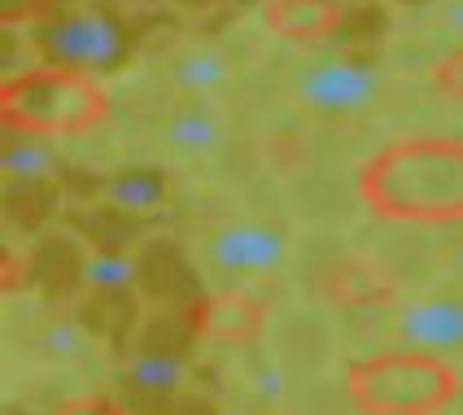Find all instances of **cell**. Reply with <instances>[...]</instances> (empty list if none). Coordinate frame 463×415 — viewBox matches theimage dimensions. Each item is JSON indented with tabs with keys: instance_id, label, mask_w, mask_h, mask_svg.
Masks as SVG:
<instances>
[{
	"instance_id": "23",
	"label": "cell",
	"mask_w": 463,
	"mask_h": 415,
	"mask_svg": "<svg viewBox=\"0 0 463 415\" xmlns=\"http://www.w3.org/2000/svg\"><path fill=\"white\" fill-rule=\"evenodd\" d=\"M57 415H128V407L114 393H83L75 402H66Z\"/></svg>"
},
{
	"instance_id": "8",
	"label": "cell",
	"mask_w": 463,
	"mask_h": 415,
	"mask_svg": "<svg viewBox=\"0 0 463 415\" xmlns=\"http://www.w3.org/2000/svg\"><path fill=\"white\" fill-rule=\"evenodd\" d=\"M393 337L402 350L424 354H463V293H433L407 302L393 315Z\"/></svg>"
},
{
	"instance_id": "15",
	"label": "cell",
	"mask_w": 463,
	"mask_h": 415,
	"mask_svg": "<svg viewBox=\"0 0 463 415\" xmlns=\"http://www.w3.org/2000/svg\"><path fill=\"white\" fill-rule=\"evenodd\" d=\"M341 18H345L341 0H267L262 5V23L280 40H302V44L333 35Z\"/></svg>"
},
{
	"instance_id": "12",
	"label": "cell",
	"mask_w": 463,
	"mask_h": 415,
	"mask_svg": "<svg viewBox=\"0 0 463 415\" xmlns=\"http://www.w3.org/2000/svg\"><path fill=\"white\" fill-rule=\"evenodd\" d=\"M223 136H228V123L210 97H188L162 118V140L180 157H210L223 145Z\"/></svg>"
},
{
	"instance_id": "6",
	"label": "cell",
	"mask_w": 463,
	"mask_h": 415,
	"mask_svg": "<svg viewBox=\"0 0 463 415\" xmlns=\"http://www.w3.org/2000/svg\"><path fill=\"white\" fill-rule=\"evenodd\" d=\"M197 333L193 311H162L145 324V333L131 341V359L123 367V390L145 402L175 398L188 372V341Z\"/></svg>"
},
{
	"instance_id": "22",
	"label": "cell",
	"mask_w": 463,
	"mask_h": 415,
	"mask_svg": "<svg viewBox=\"0 0 463 415\" xmlns=\"http://www.w3.org/2000/svg\"><path fill=\"white\" fill-rule=\"evenodd\" d=\"M433 83H438L446 97H455V101H463V49L450 52V57H441V61H433Z\"/></svg>"
},
{
	"instance_id": "25",
	"label": "cell",
	"mask_w": 463,
	"mask_h": 415,
	"mask_svg": "<svg viewBox=\"0 0 463 415\" xmlns=\"http://www.w3.org/2000/svg\"><path fill=\"white\" fill-rule=\"evenodd\" d=\"M446 254H450V267L463 276V236H459V241H450V250H446Z\"/></svg>"
},
{
	"instance_id": "27",
	"label": "cell",
	"mask_w": 463,
	"mask_h": 415,
	"mask_svg": "<svg viewBox=\"0 0 463 415\" xmlns=\"http://www.w3.org/2000/svg\"><path fill=\"white\" fill-rule=\"evenodd\" d=\"M136 5H149V0H136Z\"/></svg>"
},
{
	"instance_id": "5",
	"label": "cell",
	"mask_w": 463,
	"mask_h": 415,
	"mask_svg": "<svg viewBox=\"0 0 463 415\" xmlns=\"http://www.w3.org/2000/svg\"><path fill=\"white\" fill-rule=\"evenodd\" d=\"M293 101L302 105L315 118H359L385 92V75L372 57L359 52H324L302 61L293 75Z\"/></svg>"
},
{
	"instance_id": "16",
	"label": "cell",
	"mask_w": 463,
	"mask_h": 415,
	"mask_svg": "<svg viewBox=\"0 0 463 415\" xmlns=\"http://www.w3.org/2000/svg\"><path fill=\"white\" fill-rule=\"evenodd\" d=\"M52 171H57V149L49 145V136H31V131L9 127L5 154H0V175H5V188H14V184L52 180Z\"/></svg>"
},
{
	"instance_id": "17",
	"label": "cell",
	"mask_w": 463,
	"mask_h": 415,
	"mask_svg": "<svg viewBox=\"0 0 463 415\" xmlns=\"http://www.w3.org/2000/svg\"><path fill=\"white\" fill-rule=\"evenodd\" d=\"M31 350H35L44 363H83V359H92V350H97V333H92L83 319L57 315V319H44V324L31 333Z\"/></svg>"
},
{
	"instance_id": "19",
	"label": "cell",
	"mask_w": 463,
	"mask_h": 415,
	"mask_svg": "<svg viewBox=\"0 0 463 415\" xmlns=\"http://www.w3.org/2000/svg\"><path fill=\"white\" fill-rule=\"evenodd\" d=\"M328 288H333L345 307H385V302H393L389 280L372 267V262H363V259L341 262L333 276H328Z\"/></svg>"
},
{
	"instance_id": "3",
	"label": "cell",
	"mask_w": 463,
	"mask_h": 415,
	"mask_svg": "<svg viewBox=\"0 0 463 415\" xmlns=\"http://www.w3.org/2000/svg\"><path fill=\"white\" fill-rule=\"evenodd\" d=\"M455 393V367L424 350H385L350 367V398L363 415H433Z\"/></svg>"
},
{
	"instance_id": "13",
	"label": "cell",
	"mask_w": 463,
	"mask_h": 415,
	"mask_svg": "<svg viewBox=\"0 0 463 415\" xmlns=\"http://www.w3.org/2000/svg\"><path fill=\"white\" fill-rule=\"evenodd\" d=\"M193 319L210 341H250L262 328V302L245 288H219L193 307Z\"/></svg>"
},
{
	"instance_id": "7",
	"label": "cell",
	"mask_w": 463,
	"mask_h": 415,
	"mask_svg": "<svg viewBox=\"0 0 463 415\" xmlns=\"http://www.w3.org/2000/svg\"><path fill=\"white\" fill-rule=\"evenodd\" d=\"M288 232L271 219H223L206 232V259L219 276L236 285L245 276H271L288 259Z\"/></svg>"
},
{
	"instance_id": "2",
	"label": "cell",
	"mask_w": 463,
	"mask_h": 415,
	"mask_svg": "<svg viewBox=\"0 0 463 415\" xmlns=\"http://www.w3.org/2000/svg\"><path fill=\"white\" fill-rule=\"evenodd\" d=\"M0 118L31 136H83L105 118V92L92 75L26 66L0 83Z\"/></svg>"
},
{
	"instance_id": "11",
	"label": "cell",
	"mask_w": 463,
	"mask_h": 415,
	"mask_svg": "<svg viewBox=\"0 0 463 415\" xmlns=\"http://www.w3.org/2000/svg\"><path fill=\"white\" fill-rule=\"evenodd\" d=\"M97 202L136 214V219H154L171 206V175L162 166H118L105 171L97 184Z\"/></svg>"
},
{
	"instance_id": "20",
	"label": "cell",
	"mask_w": 463,
	"mask_h": 415,
	"mask_svg": "<svg viewBox=\"0 0 463 415\" xmlns=\"http://www.w3.org/2000/svg\"><path fill=\"white\" fill-rule=\"evenodd\" d=\"M5 206H9V219L23 223V228H44L57 206H61V188L52 180H35V184H14L5 188Z\"/></svg>"
},
{
	"instance_id": "21",
	"label": "cell",
	"mask_w": 463,
	"mask_h": 415,
	"mask_svg": "<svg viewBox=\"0 0 463 415\" xmlns=\"http://www.w3.org/2000/svg\"><path fill=\"white\" fill-rule=\"evenodd\" d=\"M245 385L254 390L258 402L276 407V402H284V367L276 359H254L250 372H245Z\"/></svg>"
},
{
	"instance_id": "9",
	"label": "cell",
	"mask_w": 463,
	"mask_h": 415,
	"mask_svg": "<svg viewBox=\"0 0 463 415\" xmlns=\"http://www.w3.org/2000/svg\"><path fill=\"white\" fill-rule=\"evenodd\" d=\"M136 262H140V280H136L140 297L157 302L162 311H193L202 302V280L171 236L145 241L136 250Z\"/></svg>"
},
{
	"instance_id": "26",
	"label": "cell",
	"mask_w": 463,
	"mask_h": 415,
	"mask_svg": "<svg viewBox=\"0 0 463 415\" xmlns=\"http://www.w3.org/2000/svg\"><path fill=\"white\" fill-rule=\"evenodd\" d=\"M175 5H184V9H210V5H219V0H175Z\"/></svg>"
},
{
	"instance_id": "14",
	"label": "cell",
	"mask_w": 463,
	"mask_h": 415,
	"mask_svg": "<svg viewBox=\"0 0 463 415\" xmlns=\"http://www.w3.org/2000/svg\"><path fill=\"white\" fill-rule=\"evenodd\" d=\"M166 79L180 88L184 97H214V92H223L232 88V57L219 44H180V49L171 52V61H166Z\"/></svg>"
},
{
	"instance_id": "18",
	"label": "cell",
	"mask_w": 463,
	"mask_h": 415,
	"mask_svg": "<svg viewBox=\"0 0 463 415\" xmlns=\"http://www.w3.org/2000/svg\"><path fill=\"white\" fill-rule=\"evenodd\" d=\"M136 280H140L136 250H123V245H88V254H83V293H128V288H136Z\"/></svg>"
},
{
	"instance_id": "1",
	"label": "cell",
	"mask_w": 463,
	"mask_h": 415,
	"mask_svg": "<svg viewBox=\"0 0 463 415\" xmlns=\"http://www.w3.org/2000/svg\"><path fill=\"white\" fill-rule=\"evenodd\" d=\"M359 197L389 223H463V140L402 136L359 166Z\"/></svg>"
},
{
	"instance_id": "24",
	"label": "cell",
	"mask_w": 463,
	"mask_h": 415,
	"mask_svg": "<svg viewBox=\"0 0 463 415\" xmlns=\"http://www.w3.org/2000/svg\"><path fill=\"white\" fill-rule=\"evenodd\" d=\"M438 26L450 35H463V0H441L438 5Z\"/></svg>"
},
{
	"instance_id": "10",
	"label": "cell",
	"mask_w": 463,
	"mask_h": 415,
	"mask_svg": "<svg viewBox=\"0 0 463 415\" xmlns=\"http://www.w3.org/2000/svg\"><path fill=\"white\" fill-rule=\"evenodd\" d=\"M83 254L88 245H79V236L71 232L40 236L26 254L23 280H31L44 297H75L83 293Z\"/></svg>"
},
{
	"instance_id": "4",
	"label": "cell",
	"mask_w": 463,
	"mask_h": 415,
	"mask_svg": "<svg viewBox=\"0 0 463 415\" xmlns=\"http://www.w3.org/2000/svg\"><path fill=\"white\" fill-rule=\"evenodd\" d=\"M26 49L35 66L101 79L114 75L131 57V31L101 5H61L26 31Z\"/></svg>"
}]
</instances>
